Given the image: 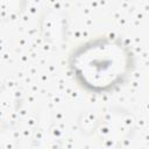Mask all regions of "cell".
<instances>
[{"label":"cell","mask_w":149,"mask_h":149,"mask_svg":"<svg viewBox=\"0 0 149 149\" xmlns=\"http://www.w3.org/2000/svg\"><path fill=\"white\" fill-rule=\"evenodd\" d=\"M134 65L132 48L113 35H101L83 42L69 55V69L76 83L95 94L120 87L132 74Z\"/></svg>","instance_id":"obj_1"},{"label":"cell","mask_w":149,"mask_h":149,"mask_svg":"<svg viewBox=\"0 0 149 149\" xmlns=\"http://www.w3.org/2000/svg\"><path fill=\"white\" fill-rule=\"evenodd\" d=\"M133 122L129 114L122 111H111L104 119L98 121L95 130L100 139L107 143L118 144L129 136Z\"/></svg>","instance_id":"obj_2"}]
</instances>
